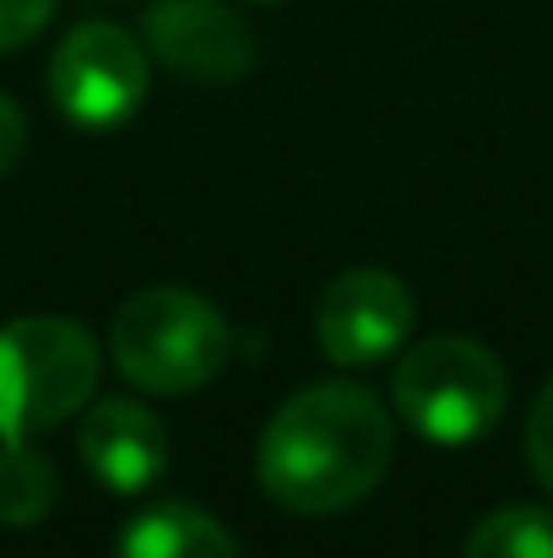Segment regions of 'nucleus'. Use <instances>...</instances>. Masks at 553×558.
I'll list each match as a JSON object with an SVG mask.
<instances>
[{
	"instance_id": "obj_1",
	"label": "nucleus",
	"mask_w": 553,
	"mask_h": 558,
	"mask_svg": "<svg viewBox=\"0 0 553 558\" xmlns=\"http://www.w3.org/2000/svg\"><path fill=\"white\" fill-rule=\"evenodd\" d=\"M390 450L396 434L380 396L353 379H326L277 407L255 445V477L293 515H337L380 488Z\"/></svg>"
},
{
	"instance_id": "obj_2",
	"label": "nucleus",
	"mask_w": 553,
	"mask_h": 558,
	"mask_svg": "<svg viewBox=\"0 0 553 558\" xmlns=\"http://www.w3.org/2000/svg\"><path fill=\"white\" fill-rule=\"evenodd\" d=\"M98 385V342L65 315H27L0 331V445L76 417Z\"/></svg>"
},
{
	"instance_id": "obj_3",
	"label": "nucleus",
	"mask_w": 553,
	"mask_h": 558,
	"mask_svg": "<svg viewBox=\"0 0 553 558\" xmlns=\"http://www.w3.org/2000/svg\"><path fill=\"white\" fill-rule=\"evenodd\" d=\"M115 369L153 396H190L228 364V320L190 288H147L109 331Z\"/></svg>"
},
{
	"instance_id": "obj_4",
	"label": "nucleus",
	"mask_w": 553,
	"mask_h": 558,
	"mask_svg": "<svg viewBox=\"0 0 553 558\" xmlns=\"http://www.w3.org/2000/svg\"><path fill=\"white\" fill-rule=\"evenodd\" d=\"M390 396H396V412L412 423V434L434 445H472L505 417L510 379L483 342L429 337L396 364Z\"/></svg>"
},
{
	"instance_id": "obj_5",
	"label": "nucleus",
	"mask_w": 553,
	"mask_h": 558,
	"mask_svg": "<svg viewBox=\"0 0 553 558\" xmlns=\"http://www.w3.org/2000/svg\"><path fill=\"white\" fill-rule=\"evenodd\" d=\"M49 98L71 125H125L147 98V49L120 22H82L49 60Z\"/></svg>"
},
{
	"instance_id": "obj_6",
	"label": "nucleus",
	"mask_w": 553,
	"mask_h": 558,
	"mask_svg": "<svg viewBox=\"0 0 553 558\" xmlns=\"http://www.w3.org/2000/svg\"><path fill=\"white\" fill-rule=\"evenodd\" d=\"M412 315L418 310H412V293L401 288V277L359 266V271H342L321 293L315 337H321V353L337 369H369L407 342Z\"/></svg>"
},
{
	"instance_id": "obj_7",
	"label": "nucleus",
	"mask_w": 553,
	"mask_h": 558,
	"mask_svg": "<svg viewBox=\"0 0 553 558\" xmlns=\"http://www.w3.org/2000/svg\"><path fill=\"white\" fill-rule=\"evenodd\" d=\"M147 49L190 82H239L255 65V33L223 0H153L142 16Z\"/></svg>"
},
{
	"instance_id": "obj_8",
	"label": "nucleus",
	"mask_w": 553,
	"mask_h": 558,
	"mask_svg": "<svg viewBox=\"0 0 553 558\" xmlns=\"http://www.w3.org/2000/svg\"><path fill=\"white\" fill-rule=\"evenodd\" d=\"M76 445H82V461L93 466V477L115 494H142L169 466L164 423L142 401H125V396H109V401L87 407Z\"/></svg>"
},
{
	"instance_id": "obj_9",
	"label": "nucleus",
	"mask_w": 553,
	"mask_h": 558,
	"mask_svg": "<svg viewBox=\"0 0 553 558\" xmlns=\"http://www.w3.org/2000/svg\"><path fill=\"white\" fill-rule=\"evenodd\" d=\"M115 558H244L233 532L223 521H212L206 510L169 499V505H147L142 515H131L120 526V554Z\"/></svg>"
},
{
	"instance_id": "obj_10",
	"label": "nucleus",
	"mask_w": 553,
	"mask_h": 558,
	"mask_svg": "<svg viewBox=\"0 0 553 558\" xmlns=\"http://www.w3.org/2000/svg\"><path fill=\"white\" fill-rule=\"evenodd\" d=\"M60 477L33 445H0V521L5 526H38L55 510Z\"/></svg>"
},
{
	"instance_id": "obj_11",
	"label": "nucleus",
	"mask_w": 553,
	"mask_h": 558,
	"mask_svg": "<svg viewBox=\"0 0 553 558\" xmlns=\"http://www.w3.org/2000/svg\"><path fill=\"white\" fill-rule=\"evenodd\" d=\"M467 558H553V510L500 505L467 537Z\"/></svg>"
},
{
	"instance_id": "obj_12",
	"label": "nucleus",
	"mask_w": 553,
	"mask_h": 558,
	"mask_svg": "<svg viewBox=\"0 0 553 558\" xmlns=\"http://www.w3.org/2000/svg\"><path fill=\"white\" fill-rule=\"evenodd\" d=\"M527 461H532L538 483L553 494V379L543 385V396L532 401V417H527Z\"/></svg>"
},
{
	"instance_id": "obj_13",
	"label": "nucleus",
	"mask_w": 553,
	"mask_h": 558,
	"mask_svg": "<svg viewBox=\"0 0 553 558\" xmlns=\"http://www.w3.org/2000/svg\"><path fill=\"white\" fill-rule=\"evenodd\" d=\"M49 16H55V0H0V54L38 38Z\"/></svg>"
},
{
	"instance_id": "obj_14",
	"label": "nucleus",
	"mask_w": 553,
	"mask_h": 558,
	"mask_svg": "<svg viewBox=\"0 0 553 558\" xmlns=\"http://www.w3.org/2000/svg\"><path fill=\"white\" fill-rule=\"evenodd\" d=\"M27 153V120H22V109H16V98H5L0 93V180L16 169V158Z\"/></svg>"
},
{
	"instance_id": "obj_15",
	"label": "nucleus",
	"mask_w": 553,
	"mask_h": 558,
	"mask_svg": "<svg viewBox=\"0 0 553 558\" xmlns=\"http://www.w3.org/2000/svg\"><path fill=\"white\" fill-rule=\"evenodd\" d=\"M261 5H277V0H261Z\"/></svg>"
}]
</instances>
